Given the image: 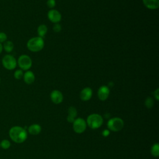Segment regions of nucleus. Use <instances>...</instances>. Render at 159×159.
<instances>
[{
	"mask_svg": "<svg viewBox=\"0 0 159 159\" xmlns=\"http://www.w3.org/2000/svg\"><path fill=\"white\" fill-rule=\"evenodd\" d=\"M41 130H42L41 126L37 124H33L28 127L29 133L33 135H38L39 133H40Z\"/></svg>",
	"mask_w": 159,
	"mask_h": 159,
	"instance_id": "nucleus-15",
	"label": "nucleus"
},
{
	"mask_svg": "<svg viewBox=\"0 0 159 159\" xmlns=\"http://www.w3.org/2000/svg\"><path fill=\"white\" fill-rule=\"evenodd\" d=\"M150 152L154 157H158L159 156V145L158 143H155L152 146Z\"/></svg>",
	"mask_w": 159,
	"mask_h": 159,
	"instance_id": "nucleus-18",
	"label": "nucleus"
},
{
	"mask_svg": "<svg viewBox=\"0 0 159 159\" xmlns=\"http://www.w3.org/2000/svg\"><path fill=\"white\" fill-rule=\"evenodd\" d=\"M11 146V143L10 142L7 140V139H4V140H2L1 141V142L0 143V147H2L3 149L4 150H6V149H8Z\"/></svg>",
	"mask_w": 159,
	"mask_h": 159,
	"instance_id": "nucleus-21",
	"label": "nucleus"
},
{
	"mask_svg": "<svg viewBox=\"0 0 159 159\" xmlns=\"http://www.w3.org/2000/svg\"><path fill=\"white\" fill-rule=\"evenodd\" d=\"M23 75H24V72H23V70H22L21 69L16 70L14 73V77L16 80L22 79L23 78Z\"/></svg>",
	"mask_w": 159,
	"mask_h": 159,
	"instance_id": "nucleus-19",
	"label": "nucleus"
},
{
	"mask_svg": "<svg viewBox=\"0 0 159 159\" xmlns=\"http://www.w3.org/2000/svg\"><path fill=\"white\" fill-rule=\"evenodd\" d=\"M50 99L54 104H58L63 101V96L61 91L55 89L53 90L50 93Z\"/></svg>",
	"mask_w": 159,
	"mask_h": 159,
	"instance_id": "nucleus-10",
	"label": "nucleus"
},
{
	"mask_svg": "<svg viewBox=\"0 0 159 159\" xmlns=\"http://www.w3.org/2000/svg\"><path fill=\"white\" fill-rule=\"evenodd\" d=\"M17 64L22 70L27 71L31 68L32 61L29 55L24 54L19 57L17 60Z\"/></svg>",
	"mask_w": 159,
	"mask_h": 159,
	"instance_id": "nucleus-6",
	"label": "nucleus"
},
{
	"mask_svg": "<svg viewBox=\"0 0 159 159\" xmlns=\"http://www.w3.org/2000/svg\"><path fill=\"white\" fill-rule=\"evenodd\" d=\"M144 6L151 10L157 9L159 7V0H142Z\"/></svg>",
	"mask_w": 159,
	"mask_h": 159,
	"instance_id": "nucleus-13",
	"label": "nucleus"
},
{
	"mask_svg": "<svg viewBox=\"0 0 159 159\" xmlns=\"http://www.w3.org/2000/svg\"><path fill=\"white\" fill-rule=\"evenodd\" d=\"M47 30L48 29L46 25L45 24L40 25L37 28V34L39 35V37L43 38L47 32Z\"/></svg>",
	"mask_w": 159,
	"mask_h": 159,
	"instance_id": "nucleus-17",
	"label": "nucleus"
},
{
	"mask_svg": "<svg viewBox=\"0 0 159 159\" xmlns=\"http://www.w3.org/2000/svg\"><path fill=\"white\" fill-rule=\"evenodd\" d=\"M86 122L91 129H96L102 125L103 118L98 114H91L88 116Z\"/></svg>",
	"mask_w": 159,
	"mask_h": 159,
	"instance_id": "nucleus-3",
	"label": "nucleus"
},
{
	"mask_svg": "<svg viewBox=\"0 0 159 159\" xmlns=\"http://www.w3.org/2000/svg\"><path fill=\"white\" fill-rule=\"evenodd\" d=\"M23 79L24 82L27 84H32L35 81V75L34 73L30 70L26 71L25 73H24L23 75Z\"/></svg>",
	"mask_w": 159,
	"mask_h": 159,
	"instance_id": "nucleus-12",
	"label": "nucleus"
},
{
	"mask_svg": "<svg viewBox=\"0 0 159 159\" xmlns=\"http://www.w3.org/2000/svg\"><path fill=\"white\" fill-rule=\"evenodd\" d=\"M55 5H56L55 0H48L47 1V6L50 9L53 8L55 6Z\"/></svg>",
	"mask_w": 159,
	"mask_h": 159,
	"instance_id": "nucleus-24",
	"label": "nucleus"
},
{
	"mask_svg": "<svg viewBox=\"0 0 159 159\" xmlns=\"http://www.w3.org/2000/svg\"><path fill=\"white\" fill-rule=\"evenodd\" d=\"M109 93V88L107 86L102 85L98 90V97L101 101H105L108 98Z\"/></svg>",
	"mask_w": 159,
	"mask_h": 159,
	"instance_id": "nucleus-9",
	"label": "nucleus"
},
{
	"mask_svg": "<svg viewBox=\"0 0 159 159\" xmlns=\"http://www.w3.org/2000/svg\"><path fill=\"white\" fill-rule=\"evenodd\" d=\"M44 44L43 39L38 36L30 39L27 42V47L31 52H37L43 49Z\"/></svg>",
	"mask_w": 159,
	"mask_h": 159,
	"instance_id": "nucleus-2",
	"label": "nucleus"
},
{
	"mask_svg": "<svg viewBox=\"0 0 159 159\" xmlns=\"http://www.w3.org/2000/svg\"><path fill=\"white\" fill-rule=\"evenodd\" d=\"M48 19L53 23H58L61 19V15L59 11L56 9H50L47 14Z\"/></svg>",
	"mask_w": 159,
	"mask_h": 159,
	"instance_id": "nucleus-8",
	"label": "nucleus"
},
{
	"mask_svg": "<svg viewBox=\"0 0 159 159\" xmlns=\"http://www.w3.org/2000/svg\"><path fill=\"white\" fill-rule=\"evenodd\" d=\"M154 97L157 101L159 100V89L158 88H157L154 91Z\"/></svg>",
	"mask_w": 159,
	"mask_h": 159,
	"instance_id": "nucleus-25",
	"label": "nucleus"
},
{
	"mask_svg": "<svg viewBox=\"0 0 159 159\" xmlns=\"http://www.w3.org/2000/svg\"><path fill=\"white\" fill-rule=\"evenodd\" d=\"M110 134V132H109V130L108 129H106V130H104L102 132V136L104 137H107Z\"/></svg>",
	"mask_w": 159,
	"mask_h": 159,
	"instance_id": "nucleus-26",
	"label": "nucleus"
},
{
	"mask_svg": "<svg viewBox=\"0 0 159 159\" xmlns=\"http://www.w3.org/2000/svg\"><path fill=\"white\" fill-rule=\"evenodd\" d=\"M153 99L151 97H147L145 101V105L148 109H151L153 106Z\"/></svg>",
	"mask_w": 159,
	"mask_h": 159,
	"instance_id": "nucleus-20",
	"label": "nucleus"
},
{
	"mask_svg": "<svg viewBox=\"0 0 159 159\" xmlns=\"http://www.w3.org/2000/svg\"><path fill=\"white\" fill-rule=\"evenodd\" d=\"M7 40V35L5 32H0V43H2Z\"/></svg>",
	"mask_w": 159,
	"mask_h": 159,
	"instance_id": "nucleus-22",
	"label": "nucleus"
},
{
	"mask_svg": "<svg viewBox=\"0 0 159 159\" xmlns=\"http://www.w3.org/2000/svg\"><path fill=\"white\" fill-rule=\"evenodd\" d=\"M2 50H3V48H2V43H0V54L2 53Z\"/></svg>",
	"mask_w": 159,
	"mask_h": 159,
	"instance_id": "nucleus-27",
	"label": "nucleus"
},
{
	"mask_svg": "<svg viewBox=\"0 0 159 159\" xmlns=\"http://www.w3.org/2000/svg\"><path fill=\"white\" fill-rule=\"evenodd\" d=\"M86 122L83 118L75 119L73 122V129L77 134H81L86 129Z\"/></svg>",
	"mask_w": 159,
	"mask_h": 159,
	"instance_id": "nucleus-7",
	"label": "nucleus"
},
{
	"mask_svg": "<svg viewBox=\"0 0 159 159\" xmlns=\"http://www.w3.org/2000/svg\"><path fill=\"white\" fill-rule=\"evenodd\" d=\"M1 63L3 67L7 70H14L17 65V60L16 58L13 55L9 53L5 55L2 57Z\"/></svg>",
	"mask_w": 159,
	"mask_h": 159,
	"instance_id": "nucleus-5",
	"label": "nucleus"
},
{
	"mask_svg": "<svg viewBox=\"0 0 159 159\" xmlns=\"http://www.w3.org/2000/svg\"><path fill=\"white\" fill-rule=\"evenodd\" d=\"M124 125V120L120 117H113L110 119L107 123V126L108 130L113 132H118L122 129Z\"/></svg>",
	"mask_w": 159,
	"mask_h": 159,
	"instance_id": "nucleus-4",
	"label": "nucleus"
},
{
	"mask_svg": "<svg viewBox=\"0 0 159 159\" xmlns=\"http://www.w3.org/2000/svg\"><path fill=\"white\" fill-rule=\"evenodd\" d=\"M0 83H1V78H0Z\"/></svg>",
	"mask_w": 159,
	"mask_h": 159,
	"instance_id": "nucleus-28",
	"label": "nucleus"
},
{
	"mask_svg": "<svg viewBox=\"0 0 159 159\" xmlns=\"http://www.w3.org/2000/svg\"><path fill=\"white\" fill-rule=\"evenodd\" d=\"M53 30L55 32H60L61 30V25L58 23L55 24L53 27Z\"/></svg>",
	"mask_w": 159,
	"mask_h": 159,
	"instance_id": "nucleus-23",
	"label": "nucleus"
},
{
	"mask_svg": "<svg viewBox=\"0 0 159 159\" xmlns=\"http://www.w3.org/2000/svg\"><path fill=\"white\" fill-rule=\"evenodd\" d=\"M93 95V91L91 88L89 87H86L83 88L80 94V99L83 101H89Z\"/></svg>",
	"mask_w": 159,
	"mask_h": 159,
	"instance_id": "nucleus-11",
	"label": "nucleus"
},
{
	"mask_svg": "<svg viewBox=\"0 0 159 159\" xmlns=\"http://www.w3.org/2000/svg\"><path fill=\"white\" fill-rule=\"evenodd\" d=\"M77 116V111L76 108L73 106H71L68 109V116H67V121L70 123H73L75 120V118Z\"/></svg>",
	"mask_w": 159,
	"mask_h": 159,
	"instance_id": "nucleus-14",
	"label": "nucleus"
},
{
	"mask_svg": "<svg viewBox=\"0 0 159 159\" xmlns=\"http://www.w3.org/2000/svg\"><path fill=\"white\" fill-rule=\"evenodd\" d=\"M9 135L11 139L17 143L24 142L27 138L26 130L20 126H14L11 127L9 131Z\"/></svg>",
	"mask_w": 159,
	"mask_h": 159,
	"instance_id": "nucleus-1",
	"label": "nucleus"
},
{
	"mask_svg": "<svg viewBox=\"0 0 159 159\" xmlns=\"http://www.w3.org/2000/svg\"><path fill=\"white\" fill-rule=\"evenodd\" d=\"M14 47V45L13 42L11 40H6L5 42L3 43V45H2L3 50L7 53H11L13 50Z\"/></svg>",
	"mask_w": 159,
	"mask_h": 159,
	"instance_id": "nucleus-16",
	"label": "nucleus"
}]
</instances>
